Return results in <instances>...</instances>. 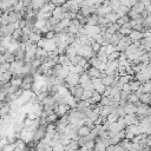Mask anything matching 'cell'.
<instances>
[{
	"instance_id": "1",
	"label": "cell",
	"mask_w": 151,
	"mask_h": 151,
	"mask_svg": "<svg viewBox=\"0 0 151 151\" xmlns=\"http://www.w3.org/2000/svg\"><path fill=\"white\" fill-rule=\"evenodd\" d=\"M45 135H46V125H38L34 131H33V137H32V140L34 142H40L45 138Z\"/></svg>"
},
{
	"instance_id": "2",
	"label": "cell",
	"mask_w": 151,
	"mask_h": 151,
	"mask_svg": "<svg viewBox=\"0 0 151 151\" xmlns=\"http://www.w3.org/2000/svg\"><path fill=\"white\" fill-rule=\"evenodd\" d=\"M150 113H151V110H150V106H149V105L140 104L139 106H136V112H135V115H136L138 122H139V119H142L143 117L150 116Z\"/></svg>"
},
{
	"instance_id": "3",
	"label": "cell",
	"mask_w": 151,
	"mask_h": 151,
	"mask_svg": "<svg viewBox=\"0 0 151 151\" xmlns=\"http://www.w3.org/2000/svg\"><path fill=\"white\" fill-rule=\"evenodd\" d=\"M86 73H87V76L90 77V79H92V78H102L103 76H104V73L103 72H100L98 69H96V67H90L87 71H86Z\"/></svg>"
},
{
	"instance_id": "4",
	"label": "cell",
	"mask_w": 151,
	"mask_h": 151,
	"mask_svg": "<svg viewBox=\"0 0 151 151\" xmlns=\"http://www.w3.org/2000/svg\"><path fill=\"white\" fill-rule=\"evenodd\" d=\"M69 110H70V106L67 104H59L58 108H57V110L55 111V113L58 117H63V116H65L69 112Z\"/></svg>"
},
{
	"instance_id": "5",
	"label": "cell",
	"mask_w": 151,
	"mask_h": 151,
	"mask_svg": "<svg viewBox=\"0 0 151 151\" xmlns=\"http://www.w3.org/2000/svg\"><path fill=\"white\" fill-rule=\"evenodd\" d=\"M124 118V122H125V125H137L138 124V119L136 117V115H126Z\"/></svg>"
},
{
	"instance_id": "6",
	"label": "cell",
	"mask_w": 151,
	"mask_h": 151,
	"mask_svg": "<svg viewBox=\"0 0 151 151\" xmlns=\"http://www.w3.org/2000/svg\"><path fill=\"white\" fill-rule=\"evenodd\" d=\"M63 9H62V6H57V7H55L53 9V11L51 12V16H52V18H55V19H57V20H62L63 19Z\"/></svg>"
},
{
	"instance_id": "7",
	"label": "cell",
	"mask_w": 151,
	"mask_h": 151,
	"mask_svg": "<svg viewBox=\"0 0 151 151\" xmlns=\"http://www.w3.org/2000/svg\"><path fill=\"white\" fill-rule=\"evenodd\" d=\"M90 131H91V129H90L89 126L82 125L80 128L77 129V136L80 137V138H84V137H86V136L90 133Z\"/></svg>"
},
{
	"instance_id": "8",
	"label": "cell",
	"mask_w": 151,
	"mask_h": 151,
	"mask_svg": "<svg viewBox=\"0 0 151 151\" xmlns=\"http://www.w3.org/2000/svg\"><path fill=\"white\" fill-rule=\"evenodd\" d=\"M46 4V0H31V10L39 11Z\"/></svg>"
},
{
	"instance_id": "9",
	"label": "cell",
	"mask_w": 151,
	"mask_h": 151,
	"mask_svg": "<svg viewBox=\"0 0 151 151\" xmlns=\"http://www.w3.org/2000/svg\"><path fill=\"white\" fill-rule=\"evenodd\" d=\"M115 111V109H112L111 106H102L100 108V110H99V117H103V118H106L108 117V115H110L111 112H113Z\"/></svg>"
},
{
	"instance_id": "10",
	"label": "cell",
	"mask_w": 151,
	"mask_h": 151,
	"mask_svg": "<svg viewBox=\"0 0 151 151\" xmlns=\"http://www.w3.org/2000/svg\"><path fill=\"white\" fill-rule=\"evenodd\" d=\"M130 39H131V41L133 43V41H138V40H142L143 39V33L142 32H138V31H133V30H131V32H130V34L128 35Z\"/></svg>"
},
{
	"instance_id": "11",
	"label": "cell",
	"mask_w": 151,
	"mask_h": 151,
	"mask_svg": "<svg viewBox=\"0 0 151 151\" xmlns=\"http://www.w3.org/2000/svg\"><path fill=\"white\" fill-rule=\"evenodd\" d=\"M86 25H90V26L98 25V16L96 13H93V14H90L89 17H86Z\"/></svg>"
},
{
	"instance_id": "12",
	"label": "cell",
	"mask_w": 151,
	"mask_h": 151,
	"mask_svg": "<svg viewBox=\"0 0 151 151\" xmlns=\"http://www.w3.org/2000/svg\"><path fill=\"white\" fill-rule=\"evenodd\" d=\"M70 73V71L67 70V66H65V67H62L56 74H55V77H57V78H59V79H63V80H65V78L67 77V74Z\"/></svg>"
},
{
	"instance_id": "13",
	"label": "cell",
	"mask_w": 151,
	"mask_h": 151,
	"mask_svg": "<svg viewBox=\"0 0 151 151\" xmlns=\"http://www.w3.org/2000/svg\"><path fill=\"white\" fill-rule=\"evenodd\" d=\"M121 38H122V35H121L118 32H116V33L111 34V35H110V39H109V45L116 46V45L118 44V41L121 40Z\"/></svg>"
},
{
	"instance_id": "14",
	"label": "cell",
	"mask_w": 151,
	"mask_h": 151,
	"mask_svg": "<svg viewBox=\"0 0 151 151\" xmlns=\"http://www.w3.org/2000/svg\"><path fill=\"white\" fill-rule=\"evenodd\" d=\"M135 77H136V79H135V80L139 82L140 84H143V83H145V82H149V80H150V76H146V74H144L143 72H138V73H136V74H135Z\"/></svg>"
},
{
	"instance_id": "15",
	"label": "cell",
	"mask_w": 151,
	"mask_h": 151,
	"mask_svg": "<svg viewBox=\"0 0 151 151\" xmlns=\"http://www.w3.org/2000/svg\"><path fill=\"white\" fill-rule=\"evenodd\" d=\"M131 80H132V76H130V74H124V76L118 77L117 83L121 84V85H124V84H129Z\"/></svg>"
},
{
	"instance_id": "16",
	"label": "cell",
	"mask_w": 151,
	"mask_h": 151,
	"mask_svg": "<svg viewBox=\"0 0 151 151\" xmlns=\"http://www.w3.org/2000/svg\"><path fill=\"white\" fill-rule=\"evenodd\" d=\"M138 124H139L142 128H149V126H151V117H150V116L143 117L142 119H139Z\"/></svg>"
},
{
	"instance_id": "17",
	"label": "cell",
	"mask_w": 151,
	"mask_h": 151,
	"mask_svg": "<svg viewBox=\"0 0 151 151\" xmlns=\"http://www.w3.org/2000/svg\"><path fill=\"white\" fill-rule=\"evenodd\" d=\"M40 39H41V34L30 32V34H28V41H30V43H32V44H37Z\"/></svg>"
},
{
	"instance_id": "18",
	"label": "cell",
	"mask_w": 151,
	"mask_h": 151,
	"mask_svg": "<svg viewBox=\"0 0 151 151\" xmlns=\"http://www.w3.org/2000/svg\"><path fill=\"white\" fill-rule=\"evenodd\" d=\"M10 110H11V108H10L9 103H5L1 108H0V118H3V117H5L6 115H9Z\"/></svg>"
},
{
	"instance_id": "19",
	"label": "cell",
	"mask_w": 151,
	"mask_h": 151,
	"mask_svg": "<svg viewBox=\"0 0 151 151\" xmlns=\"http://www.w3.org/2000/svg\"><path fill=\"white\" fill-rule=\"evenodd\" d=\"M109 6L111 7V11L112 12H117V10L121 7V3L118 0H109Z\"/></svg>"
},
{
	"instance_id": "20",
	"label": "cell",
	"mask_w": 151,
	"mask_h": 151,
	"mask_svg": "<svg viewBox=\"0 0 151 151\" xmlns=\"http://www.w3.org/2000/svg\"><path fill=\"white\" fill-rule=\"evenodd\" d=\"M139 102V97L135 93V92H131L130 94H129V97H128V103L129 104H136V103H138Z\"/></svg>"
},
{
	"instance_id": "21",
	"label": "cell",
	"mask_w": 151,
	"mask_h": 151,
	"mask_svg": "<svg viewBox=\"0 0 151 151\" xmlns=\"http://www.w3.org/2000/svg\"><path fill=\"white\" fill-rule=\"evenodd\" d=\"M150 100H151V97H150V93H143L140 97H139V102L142 104H145V105H149L150 104Z\"/></svg>"
},
{
	"instance_id": "22",
	"label": "cell",
	"mask_w": 151,
	"mask_h": 151,
	"mask_svg": "<svg viewBox=\"0 0 151 151\" xmlns=\"http://www.w3.org/2000/svg\"><path fill=\"white\" fill-rule=\"evenodd\" d=\"M129 11H130V7H126V6H122L121 5V7L117 10V14H118V17L121 18V17H124V16H128V13H129Z\"/></svg>"
},
{
	"instance_id": "23",
	"label": "cell",
	"mask_w": 151,
	"mask_h": 151,
	"mask_svg": "<svg viewBox=\"0 0 151 151\" xmlns=\"http://www.w3.org/2000/svg\"><path fill=\"white\" fill-rule=\"evenodd\" d=\"M58 118H59V117H58L56 113H52V115L46 116L45 122H46V124H55V123L58 121Z\"/></svg>"
},
{
	"instance_id": "24",
	"label": "cell",
	"mask_w": 151,
	"mask_h": 151,
	"mask_svg": "<svg viewBox=\"0 0 151 151\" xmlns=\"http://www.w3.org/2000/svg\"><path fill=\"white\" fill-rule=\"evenodd\" d=\"M139 63H143L145 65L150 64V52H144L140 57H139Z\"/></svg>"
},
{
	"instance_id": "25",
	"label": "cell",
	"mask_w": 151,
	"mask_h": 151,
	"mask_svg": "<svg viewBox=\"0 0 151 151\" xmlns=\"http://www.w3.org/2000/svg\"><path fill=\"white\" fill-rule=\"evenodd\" d=\"M131 9H132L135 12H137L138 14H140V13L144 11V4H143V3H140V1H138V3H136Z\"/></svg>"
},
{
	"instance_id": "26",
	"label": "cell",
	"mask_w": 151,
	"mask_h": 151,
	"mask_svg": "<svg viewBox=\"0 0 151 151\" xmlns=\"http://www.w3.org/2000/svg\"><path fill=\"white\" fill-rule=\"evenodd\" d=\"M105 18L109 20V23H110V24H115L119 17H118V14H117V13H115V12H111V13L106 14V16H105Z\"/></svg>"
},
{
	"instance_id": "27",
	"label": "cell",
	"mask_w": 151,
	"mask_h": 151,
	"mask_svg": "<svg viewBox=\"0 0 151 151\" xmlns=\"http://www.w3.org/2000/svg\"><path fill=\"white\" fill-rule=\"evenodd\" d=\"M119 26L115 23V24H110L109 25V27H108V30H106V33H109V34H113V33H116V32H118L119 31Z\"/></svg>"
},
{
	"instance_id": "28",
	"label": "cell",
	"mask_w": 151,
	"mask_h": 151,
	"mask_svg": "<svg viewBox=\"0 0 151 151\" xmlns=\"http://www.w3.org/2000/svg\"><path fill=\"white\" fill-rule=\"evenodd\" d=\"M91 79H90V77L87 76V73L86 72H83L82 74H79V85H84V84H86L87 82H90Z\"/></svg>"
},
{
	"instance_id": "29",
	"label": "cell",
	"mask_w": 151,
	"mask_h": 151,
	"mask_svg": "<svg viewBox=\"0 0 151 151\" xmlns=\"http://www.w3.org/2000/svg\"><path fill=\"white\" fill-rule=\"evenodd\" d=\"M129 85H130L131 92H136V91L142 86V84H140L139 82H137V80H131V82L129 83Z\"/></svg>"
},
{
	"instance_id": "30",
	"label": "cell",
	"mask_w": 151,
	"mask_h": 151,
	"mask_svg": "<svg viewBox=\"0 0 151 151\" xmlns=\"http://www.w3.org/2000/svg\"><path fill=\"white\" fill-rule=\"evenodd\" d=\"M124 110H125V113L126 115H135L136 112V106L133 104H126L124 106Z\"/></svg>"
},
{
	"instance_id": "31",
	"label": "cell",
	"mask_w": 151,
	"mask_h": 151,
	"mask_svg": "<svg viewBox=\"0 0 151 151\" xmlns=\"http://www.w3.org/2000/svg\"><path fill=\"white\" fill-rule=\"evenodd\" d=\"M118 118H119V116L117 115V112H116V110H115L113 112H111L110 115H108L106 122H109V123H115V122H117Z\"/></svg>"
},
{
	"instance_id": "32",
	"label": "cell",
	"mask_w": 151,
	"mask_h": 151,
	"mask_svg": "<svg viewBox=\"0 0 151 151\" xmlns=\"http://www.w3.org/2000/svg\"><path fill=\"white\" fill-rule=\"evenodd\" d=\"M137 50H138V46H136L135 44H131V45H129V47L124 51V53L126 56H129V55H132V53L137 52Z\"/></svg>"
},
{
	"instance_id": "33",
	"label": "cell",
	"mask_w": 151,
	"mask_h": 151,
	"mask_svg": "<svg viewBox=\"0 0 151 151\" xmlns=\"http://www.w3.org/2000/svg\"><path fill=\"white\" fill-rule=\"evenodd\" d=\"M10 24V20H9V14L6 12H4V14L0 17V26H6Z\"/></svg>"
},
{
	"instance_id": "34",
	"label": "cell",
	"mask_w": 151,
	"mask_h": 151,
	"mask_svg": "<svg viewBox=\"0 0 151 151\" xmlns=\"http://www.w3.org/2000/svg\"><path fill=\"white\" fill-rule=\"evenodd\" d=\"M20 37H21V30H20V28H16V30H14V32L12 33L11 38H12L13 40H16V41H18V43H19Z\"/></svg>"
},
{
	"instance_id": "35",
	"label": "cell",
	"mask_w": 151,
	"mask_h": 151,
	"mask_svg": "<svg viewBox=\"0 0 151 151\" xmlns=\"http://www.w3.org/2000/svg\"><path fill=\"white\" fill-rule=\"evenodd\" d=\"M142 91H143V93H150L151 92V83H150V80L142 84Z\"/></svg>"
},
{
	"instance_id": "36",
	"label": "cell",
	"mask_w": 151,
	"mask_h": 151,
	"mask_svg": "<svg viewBox=\"0 0 151 151\" xmlns=\"http://www.w3.org/2000/svg\"><path fill=\"white\" fill-rule=\"evenodd\" d=\"M93 94V91H89V90H84L82 97H80V100H89Z\"/></svg>"
},
{
	"instance_id": "37",
	"label": "cell",
	"mask_w": 151,
	"mask_h": 151,
	"mask_svg": "<svg viewBox=\"0 0 151 151\" xmlns=\"http://www.w3.org/2000/svg\"><path fill=\"white\" fill-rule=\"evenodd\" d=\"M128 21H130V19H129V17L128 16H124V17H121V18H118L117 19V21H116V24L119 26V27H122L125 23H128Z\"/></svg>"
},
{
	"instance_id": "38",
	"label": "cell",
	"mask_w": 151,
	"mask_h": 151,
	"mask_svg": "<svg viewBox=\"0 0 151 151\" xmlns=\"http://www.w3.org/2000/svg\"><path fill=\"white\" fill-rule=\"evenodd\" d=\"M4 57H5L6 63H10V64H11V63H13V62L16 60V57H14V56H13L11 52H9V51H7V52L4 55Z\"/></svg>"
},
{
	"instance_id": "39",
	"label": "cell",
	"mask_w": 151,
	"mask_h": 151,
	"mask_svg": "<svg viewBox=\"0 0 151 151\" xmlns=\"http://www.w3.org/2000/svg\"><path fill=\"white\" fill-rule=\"evenodd\" d=\"M106 67L112 69V70H117V67H118V62H117V60H108V62H106Z\"/></svg>"
},
{
	"instance_id": "40",
	"label": "cell",
	"mask_w": 151,
	"mask_h": 151,
	"mask_svg": "<svg viewBox=\"0 0 151 151\" xmlns=\"http://www.w3.org/2000/svg\"><path fill=\"white\" fill-rule=\"evenodd\" d=\"M106 25H110V23L105 17H98V26H106Z\"/></svg>"
},
{
	"instance_id": "41",
	"label": "cell",
	"mask_w": 151,
	"mask_h": 151,
	"mask_svg": "<svg viewBox=\"0 0 151 151\" xmlns=\"http://www.w3.org/2000/svg\"><path fill=\"white\" fill-rule=\"evenodd\" d=\"M100 46L102 45H99L98 43H96V41H93L91 45H90V47H91V50H92V52L94 53V55H97L98 53V51L100 50Z\"/></svg>"
},
{
	"instance_id": "42",
	"label": "cell",
	"mask_w": 151,
	"mask_h": 151,
	"mask_svg": "<svg viewBox=\"0 0 151 151\" xmlns=\"http://www.w3.org/2000/svg\"><path fill=\"white\" fill-rule=\"evenodd\" d=\"M0 71H1V73L9 72V71H10V63H3V64H0Z\"/></svg>"
},
{
	"instance_id": "43",
	"label": "cell",
	"mask_w": 151,
	"mask_h": 151,
	"mask_svg": "<svg viewBox=\"0 0 151 151\" xmlns=\"http://www.w3.org/2000/svg\"><path fill=\"white\" fill-rule=\"evenodd\" d=\"M105 89H106V87H105L103 84H98V85H96V86H94V91H96V92H98L99 94H102V93L105 91Z\"/></svg>"
},
{
	"instance_id": "44",
	"label": "cell",
	"mask_w": 151,
	"mask_h": 151,
	"mask_svg": "<svg viewBox=\"0 0 151 151\" xmlns=\"http://www.w3.org/2000/svg\"><path fill=\"white\" fill-rule=\"evenodd\" d=\"M119 55H121V52L115 51V52H112L111 55H109V56H108V60H117V59H118V57H119Z\"/></svg>"
},
{
	"instance_id": "45",
	"label": "cell",
	"mask_w": 151,
	"mask_h": 151,
	"mask_svg": "<svg viewBox=\"0 0 151 151\" xmlns=\"http://www.w3.org/2000/svg\"><path fill=\"white\" fill-rule=\"evenodd\" d=\"M115 51H116V47H115V46H112V45H106V46H105V53H106V56L111 55V53L115 52Z\"/></svg>"
},
{
	"instance_id": "46",
	"label": "cell",
	"mask_w": 151,
	"mask_h": 151,
	"mask_svg": "<svg viewBox=\"0 0 151 151\" xmlns=\"http://www.w3.org/2000/svg\"><path fill=\"white\" fill-rule=\"evenodd\" d=\"M132 30H133V31H138V32H142V33H144L145 31H147V30H145V28L143 27V25H142V24H136L135 26H132Z\"/></svg>"
},
{
	"instance_id": "47",
	"label": "cell",
	"mask_w": 151,
	"mask_h": 151,
	"mask_svg": "<svg viewBox=\"0 0 151 151\" xmlns=\"http://www.w3.org/2000/svg\"><path fill=\"white\" fill-rule=\"evenodd\" d=\"M64 149H65V146H64V145H62L59 142H58V143H56V144L52 146V151H64Z\"/></svg>"
},
{
	"instance_id": "48",
	"label": "cell",
	"mask_w": 151,
	"mask_h": 151,
	"mask_svg": "<svg viewBox=\"0 0 151 151\" xmlns=\"http://www.w3.org/2000/svg\"><path fill=\"white\" fill-rule=\"evenodd\" d=\"M84 90H89V91H94V86H93V84L91 83V80L90 82H87L86 84H84L83 86H82Z\"/></svg>"
},
{
	"instance_id": "49",
	"label": "cell",
	"mask_w": 151,
	"mask_h": 151,
	"mask_svg": "<svg viewBox=\"0 0 151 151\" xmlns=\"http://www.w3.org/2000/svg\"><path fill=\"white\" fill-rule=\"evenodd\" d=\"M72 72H73V73H77V74H82V73L84 72V70H83V67H82V66H79V65H74V66H73V69H72Z\"/></svg>"
},
{
	"instance_id": "50",
	"label": "cell",
	"mask_w": 151,
	"mask_h": 151,
	"mask_svg": "<svg viewBox=\"0 0 151 151\" xmlns=\"http://www.w3.org/2000/svg\"><path fill=\"white\" fill-rule=\"evenodd\" d=\"M66 1H67V0H53V1H51V3L57 7V6H63Z\"/></svg>"
},
{
	"instance_id": "51",
	"label": "cell",
	"mask_w": 151,
	"mask_h": 151,
	"mask_svg": "<svg viewBox=\"0 0 151 151\" xmlns=\"http://www.w3.org/2000/svg\"><path fill=\"white\" fill-rule=\"evenodd\" d=\"M45 35V38L44 39H53L55 37H56V33L53 32V31H48L46 34H44Z\"/></svg>"
},
{
	"instance_id": "52",
	"label": "cell",
	"mask_w": 151,
	"mask_h": 151,
	"mask_svg": "<svg viewBox=\"0 0 151 151\" xmlns=\"http://www.w3.org/2000/svg\"><path fill=\"white\" fill-rule=\"evenodd\" d=\"M70 23H71V20H70V19H62V20H60V24L63 25V27H64V28L69 27V26H70Z\"/></svg>"
},
{
	"instance_id": "53",
	"label": "cell",
	"mask_w": 151,
	"mask_h": 151,
	"mask_svg": "<svg viewBox=\"0 0 151 151\" xmlns=\"http://www.w3.org/2000/svg\"><path fill=\"white\" fill-rule=\"evenodd\" d=\"M19 90V87H17V86H13V85H11L10 86V89L7 90V94H11V93H16L17 91Z\"/></svg>"
},
{
	"instance_id": "54",
	"label": "cell",
	"mask_w": 151,
	"mask_h": 151,
	"mask_svg": "<svg viewBox=\"0 0 151 151\" xmlns=\"http://www.w3.org/2000/svg\"><path fill=\"white\" fill-rule=\"evenodd\" d=\"M122 91H124V92H128V93H131L130 85H129V84H124V85L122 86Z\"/></svg>"
},
{
	"instance_id": "55",
	"label": "cell",
	"mask_w": 151,
	"mask_h": 151,
	"mask_svg": "<svg viewBox=\"0 0 151 151\" xmlns=\"http://www.w3.org/2000/svg\"><path fill=\"white\" fill-rule=\"evenodd\" d=\"M91 83L93 84V86H96L98 84H102V83H100V78H92L91 79Z\"/></svg>"
},
{
	"instance_id": "56",
	"label": "cell",
	"mask_w": 151,
	"mask_h": 151,
	"mask_svg": "<svg viewBox=\"0 0 151 151\" xmlns=\"http://www.w3.org/2000/svg\"><path fill=\"white\" fill-rule=\"evenodd\" d=\"M122 28H126V30H132V26H131V24H130V21H128V23H125L123 26H122Z\"/></svg>"
},
{
	"instance_id": "57",
	"label": "cell",
	"mask_w": 151,
	"mask_h": 151,
	"mask_svg": "<svg viewBox=\"0 0 151 151\" xmlns=\"http://www.w3.org/2000/svg\"><path fill=\"white\" fill-rule=\"evenodd\" d=\"M3 63H6V60H5L4 55H0V64H3Z\"/></svg>"
},
{
	"instance_id": "58",
	"label": "cell",
	"mask_w": 151,
	"mask_h": 151,
	"mask_svg": "<svg viewBox=\"0 0 151 151\" xmlns=\"http://www.w3.org/2000/svg\"><path fill=\"white\" fill-rule=\"evenodd\" d=\"M149 149H150V147H143V149L138 150V151H149Z\"/></svg>"
},
{
	"instance_id": "59",
	"label": "cell",
	"mask_w": 151,
	"mask_h": 151,
	"mask_svg": "<svg viewBox=\"0 0 151 151\" xmlns=\"http://www.w3.org/2000/svg\"><path fill=\"white\" fill-rule=\"evenodd\" d=\"M4 14V11H1V10H0V17H1Z\"/></svg>"
},
{
	"instance_id": "60",
	"label": "cell",
	"mask_w": 151,
	"mask_h": 151,
	"mask_svg": "<svg viewBox=\"0 0 151 151\" xmlns=\"http://www.w3.org/2000/svg\"><path fill=\"white\" fill-rule=\"evenodd\" d=\"M0 150H3V146H0Z\"/></svg>"
},
{
	"instance_id": "61",
	"label": "cell",
	"mask_w": 151,
	"mask_h": 151,
	"mask_svg": "<svg viewBox=\"0 0 151 151\" xmlns=\"http://www.w3.org/2000/svg\"><path fill=\"white\" fill-rule=\"evenodd\" d=\"M0 74H1V71H0Z\"/></svg>"
}]
</instances>
